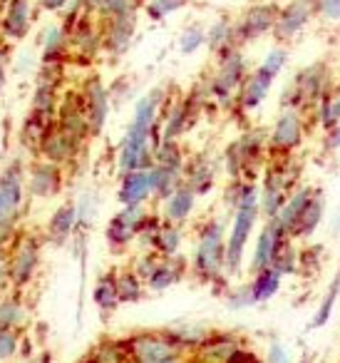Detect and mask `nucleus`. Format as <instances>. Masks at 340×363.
I'll return each instance as SVG.
<instances>
[{
	"mask_svg": "<svg viewBox=\"0 0 340 363\" xmlns=\"http://www.w3.org/2000/svg\"><path fill=\"white\" fill-rule=\"evenodd\" d=\"M23 363H52V356L47 351H38V353L26 356V361H23Z\"/></svg>",
	"mask_w": 340,
	"mask_h": 363,
	"instance_id": "57",
	"label": "nucleus"
},
{
	"mask_svg": "<svg viewBox=\"0 0 340 363\" xmlns=\"http://www.w3.org/2000/svg\"><path fill=\"white\" fill-rule=\"evenodd\" d=\"M280 279L283 277H280L273 267H266V269H261V272H256L254 279L249 281L251 294H254V303H264V301H268V298H273L280 289Z\"/></svg>",
	"mask_w": 340,
	"mask_h": 363,
	"instance_id": "40",
	"label": "nucleus"
},
{
	"mask_svg": "<svg viewBox=\"0 0 340 363\" xmlns=\"http://www.w3.org/2000/svg\"><path fill=\"white\" fill-rule=\"evenodd\" d=\"M303 132H305V115L298 110H283L278 115V120L273 122L268 132V155L273 160H285L290 157L303 142Z\"/></svg>",
	"mask_w": 340,
	"mask_h": 363,
	"instance_id": "10",
	"label": "nucleus"
},
{
	"mask_svg": "<svg viewBox=\"0 0 340 363\" xmlns=\"http://www.w3.org/2000/svg\"><path fill=\"white\" fill-rule=\"evenodd\" d=\"M338 294H340V269H338V277H335L333 284L328 286V294H325L323 301H320V306H318V311H315V316L310 318L308 331H313V328H320V326H325V323H328V318H330V313H333V303H335V298H338Z\"/></svg>",
	"mask_w": 340,
	"mask_h": 363,
	"instance_id": "45",
	"label": "nucleus"
},
{
	"mask_svg": "<svg viewBox=\"0 0 340 363\" xmlns=\"http://www.w3.org/2000/svg\"><path fill=\"white\" fill-rule=\"evenodd\" d=\"M315 189H310V187H295V189H290V194H288V199L283 202V207H280V212H278V222H280V227L285 229V232H293V227H295V219L300 217V212H303V207L308 204V199H310V194H313Z\"/></svg>",
	"mask_w": 340,
	"mask_h": 363,
	"instance_id": "37",
	"label": "nucleus"
},
{
	"mask_svg": "<svg viewBox=\"0 0 340 363\" xmlns=\"http://www.w3.org/2000/svg\"><path fill=\"white\" fill-rule=\"evenodd\" d=\"M273 77L266 75L264 70H251L249 75H246V80L241 82L239 92H236V110L241 112H254L259 110L261 105H264V100L268 97L271 87H273Z\"/></svg>",
	"mask_w": 340,
	"mask_h": 363,
	"instance_id": "24",
	"label": "nucleus"
},
{
	"mask_svg": "<svg viewBox=\"0 0 340 363\" xmlns=\"http://www.w3.org/2000/svg\"><path fill=\"white\" fill-rule=\"evenodd\" d=\"M42 237L35 232H18V237L8 244V277L11 289L26 291L35 281L42 262Z\"/></svg>",
	"mask_w": 340,
	"mask_h": 363,
	"instance_id": "5",
	"label": "nucleus"
},
{
	"mask_svg": "<svg viewBox=\"0 0 340 363\" xmlns=\"http://www.w3.org/2000/svg\"><path fill=\"white\" fill-rule=\"evenodd\" d=\"M87 356L95 363H135L130 346H127V338H102Z\"/></svg>",
	"mask_w": 340,
	"mask_h": 363,
	"instance_id": "34",
	"label": "nucleus"
},
{
	"mask_svg": "<svg viewBox=\"0 0 340 363\" xmlns=\"http://www.w3.org/2000/svg\"><path fill=\"white\" fill-rule=\"evenodd\" d=\"M189 3L191 0H147L144 6H142V11H144V16L149 21L162 23L169 16H174V13H179L181 8H186Z\"/></svg>",
	"mask_w": 340,
	"mask_h": 363,
	"instance_id": "43",
	"label": "nucleus"
},
{
	"mask_svg": "<svg viewBox=\"0 0 340 363\" xmlns=\"http://www.w3.org/2000/svg\"><path fill=\"white\" fill-rule=\"evenodd\" d=\"M196 207V194L191 192L189 187H186L184 182H181L179 187L174 189V192L169 194L166 199H162V219L164 222H171V224H186V219L191 217V212H194Z\"/></svg>",
	"mask_w": 340,
	"mask_h": 363,
	"instance_id": "28",
	"label": "nucleus"
},
{
	"mask_svg": "<svg viewBox=\"0 0 340 363\" xmlns=\"http://www.w3.org/2000/svg\"><path fill=\"white\" fill-rule=\"evenodd\" d=\"M52 125H55V117L38 115V112H28V117L23 120L21 147L28 152V155H33V160L38 157V150H40L42 140H45V135L50 132Z\"/></svg>",
	"mask_w": 340,
	"mask_h": 363,
	"instance_id": "30",
	"label": "nucleus"
},
{
	"mask_svg": "<svg viewBox=\"0 0 340 363\" xmlns=\"http://www.w3.org/2000/svg\"><path fill=\"white\" fill-rule=\"evenodd\" d=\"M137 23H140V13H130V16L100 21L102 52H105L110 60H120V57L132 48L135 35H137Z\"/></svg>",
	"mask_w": 340,
	"mask_h": 363,
	"instance_id": "16",
	"label": "nucleus"
},
{
	"mask_svg": "<svg viewBox=\"0 0 340 363\" xmlns=\"http://www.w3.org/2000/svg\"><path fill=\"white\" fill-rule=\"evenodd\" d=\"M226 227L224 219L211 217L199 224L196 232V247L191 254L189 269L194 277L204 284H219L226 279Z\"/></svg>",
	"mask_w": 340,
	"mask_h": 363,
	"instance_id": "2",
	"label": "nucleus"
},
{
	"mask_svg": "<svg viewBox=\"0 0 340 363\" xmlns=\"http://www.w3.org/2000/svg\"><path fill=\"white\" fill-rule=\"evenodd\" d=\"M278 6L280 3H271V0H251V6H246L244 11L234 18V30H236V43H239V48L249 45V43H256L264 35L273 33Z\"/></svg>",
	"mask_w": 340,
	"mask_h": 363,
	"instance_id": "8",
	"label": "nucleus"
},
{
	"mask_svg": "<svg viewBox=\"0 0 340 363\" xmlns=\"http://www.w3.org/2000/svg\"><path fill=\"white\" fill-rule=\"evenodd\" d=\"M65 187V169L60 164H52V162L35 157V160L28 164L26 174V189L30 199H52L62 192Z\"/></svg>",
	"mask_w": 340,
	"mask_h": 363,
	"instance_id": "15",
	"label": "nucleus"
},
{
	"mask_svg": "<svg viewBox=\"0 0 340 363\" xmlns=\"http://www.w3.org/2000/svg\"><path fill=\"white\" fill-rule=\"evenodd\" d=\"M323 212H325V199L320 192H313L308 199V204L303 207V212H300V217L295 219V227L293 232H290V237L293 239H305L310 237V234L318 229L320 219H323Z\"/></svg>",
	"mask_w": 340,
	"mask_h": 363,
	"instance_id": "33",
	"label": "nucleus"
},
{
	"mask_svg": "<svg viewBox=\"0 0 340 363\" xmlns=\"http://www.w3.org/2000/svg\"><path fill=\"white\" fill-rule=\"evenodd\" d=\"M70 35V62L92 65L102 52V26L92 13H85L75 26L67 30Z\"/></svg>",
	"mask_w": 340,
	"mask_h": 363,
	"instance_id": "11",
	"label": "nucleus"
},
{
	"mask_svg": "<svg viewBox=\"0 0 340 363\" xmlns=\"http://www.w3.org/2000/svg\"><path fill=\"white\" fill-rule=\"evenodd\" d=\"M35 21V6L33 0H8L3 18H0V35L8 43H21L28 38Z\"/></svg>",
	"mask_w": 340,
	"mask_h": 363,
	"instance_id": "20",
	"label": "nucleus"
},
{
	"mask_svg": "<svg viewBox=\"0 0 340 363\" xmlns=\"http://www.w3.org/2000/svg\"><path fill=\"white\" fill-rule=\"evenodd\" d=\"M300 363H310V358H308V356H305V358H303V361H300Z\"/></svg>",
	"mask_w": 340,
	"mask_h": 363,
	"instance_id": "62",
	"label": "nucleus"
},
{
	"mask_svg": "<svg viewBox=\"0 0 340 363\" xmlns=\"http://www.w3.org/2000/svg\"><path fill=\"white\" fill-rule=\"evenodd\" d=\"M92 298H95L97 308H100L105 316H110L112 311L122 306L120 296H117V284H115V272H105L95 284V291H92Z\"/></svg>",
	"mask_w": 340,
	"mask_h": 363,
	"instance_id": "39",
	"label": "nucleus"
},
{
	"mask_svg": "<svg viewBox=\"0 0 340 363\" xmlns=\"http://www.w3.org/2000/svg\"><path fill=\"white\" fill-rule=\"evenodd\" d=\"M152 177V192H154V199L162 202L166 199L181 182H184V169H176V167H164V164H154L149 169Z\"/></svg>",
	"mask_w": 340,
	"mask_h": 363,
	"instance_id": "35",
	"label": "nucleus"
},
{
	"mask_svg": "<svg viewBox=\"0 0 340 363\" xmlns=\"http://www.w3.org/2000/svg\"><path fill=\"white\" fill-rule=\"evenodd\" d=\"M241 346H246V343L241 341V336H236V333L214 331L194 353H191V363H229Z\"/></svg>",
	"mask_w": 340,
	"mask_h": 363,
	"instance_id": "22",
	"label": "nucleus"
},
{
	"mask_svg": "<svg viewBox=\"0 0 340 363\" xmlns=\"http://www.w3.org/2000/svg\"><path fill=\"white\" fill-rule=\"evenodd\" d=\"M290 194V177L285 172V167H280L278 162L266 169V177H264V187L259 189V204H261V214L266 219H273L278 217L280 207L283 202L288 199Z\"/></svg>",
	"mask_w": 340,
	"mask_h": 363,
	"instance_id": "17",
	"label": "nucleus"
},
{
	"mask_svg": "<svg viewBox=\"0 0 340 363\" xmlns=\"http://www.w3.org/2000/svg\"><path fill=\"white\" fill-rule=\"evenodd\" d=\"M229 363H264L259 356H256V351H251V348L241 346L239 351L234 353V358H231Z\"/></svg>",
	"mask_w": 340,
	"mask_h": 363,
	"instance_id": "55",
	"label": "nucleus"
},
{
	"mask_svg": "<svg viewBox=\"0 0 340 363\" xmlns=\"http://www.w3.org/2000/svg\"><path fill=\"white\" fill-rule=\"evenodd\" d=\"M135 363H191V356L181 351L164 331H140L127 336Z\"/></svg>",
	"mask_w": 340,
	"mask_h": 363,
	"instance_id": "7",
	"label": "nucleus"
},
{
	"mask_svg": "<svg viewBox=\"0 0 340 363\" xmlns=\"http://www.w3.org/2000/svg\"><path fill=\"white\" fill-rule=\"evenodd\" d=\"M8 85V62H0V95Z\"/></svg>",
	"mask_w": 340,
	"mask_h": 363,
	"instance_id": "60",
	"label": "nucleus"
},
{
	"mask_svg": "<svg viewBox=\"0 0 340 363\" xmlns=\"http://www.w3.org/2000/svg\"><path fill=\"white\" fill-rule=\"evenodd\" d=\"M249 60L244 55V48H234V50L224 52L216 57V67L206 80H209L211 100L221 107L236 105V92H239L241 82L249 75Z\"/></svg>",
	"mask_w": 340,
	"mask_h": 363,
	"instance_id": "6",
	"label": "nucleus"
},
{
	"mask_svg": "<svg viewBox=\"0 0 340 363\" xmlns=\"http://www.w3.org/2000/svg\"><path fill=\"white\" fill-rule=\"evenodd\" d=\"M288 239H293L283 227H280L278 219H266V224L261 227L259 239H256L254 254H251V274L261 272V269L271 267L273 257L278 254V249L283 247Z\"/></svg>",
	"mask_w": 340,
	"mask_h": 363,
	"instance_id": "19",
	"label": "nucleus"
},
{
	"mask_svg": "<svg viewBox=\"0 0 340 363\" xmlns=\"http://www.w3.org/2000/svg\"><path fill=\"white\" fill-rule=\"evenodd\" d=\"M271 267H273L280 277L298 272V252H295V247H293V239H288V242L278 249V254L273 257V264H271Z\"/></svg>",
	"mask_w": 340,
	"mask_h": 363,
	"instance_id": "48",
	"label": "nucleus"
},
{
	"mask_svg": "<svg viewBox=\"0 0 340 363\" xmlns=\"http://www.w3.org/2000/svg\"><path fill=\"white\" fill-rule=\"evenodd\" d=\"M226 306L229 308H249L254 306V294H251V284H241V286H231L226 291Z\"/></svg>",
	"mask_w": 340,
	"mask_h": 363,
	"instance_id": "51",
	"label": "nucleus"
},
{
	"mask_svg": "<svg viewBox=\"0 0 340 363\" xmlns=\"http://www.w3.org/2000/svg\"><path fill=\"white\" fill-rule=\"evenodd\" d=\"M271 3H283V0H271Z\"/></svg>",
	"mask_w": 340,
	"mask_h": 363,
	"instance_id": "64",
	"label": "nucleus"
},
{
	"mask_svg": "<svg viewBox=\"0 0 340 363\" xmlns=\"http://www.w3.org/2000/svg\"><path fill=\"white\" fill-rule=\"evenodd\" d=\"M8 55H11V43L0 35V62H8Z\"/></svg>",
	"mask_w": 340,
	"mask_h": 363,
	"instance_id": "59",
	"label": "nucleus"
},
{
	"mask_svg": "<svg viewBox=\"0 0 340 363\" xmlns=\"http://www.w3.org/2000/svg\"><path fill=\"white\" fill-rule=\"evenodd\" d=\"M313 21H315L313 0H283L278 6V16H276V26L271 35L276 38V43L285 45V43L303 35L305 28Z\"/></svg>",
	"mask_w": 340,
	"mask_h": 363,
	"instance_id": "12",
	"label": "nucleus"
},
{
	"mask_svg": "<svg viewBox=\"0 0 340 363\" xmlns=\"http://www.w3.org/2000/svg\"><path fill=\"white\" fill-rule=\"evenodd\" d=\"M75 207H77V227L87 229L92 222H95V214H97L95 194H90V192L80 194V199L75 202Z\"/></svg>",
	"mask_w": 340,
	"mask_h": 363,
	"instance_id": "49",
	"label": "nucleus"
},
{
	"mask_svg": "<svg viewBox=\"0 0 340 363\" xmlns=\"http://www.w3.org/2000/svg\"><path fill=\"white\" fill-rule=\"evenodd\" d=\"M115 284H117V296H120V303L142 301V296H144V291H147V284L142 281L132 269L115 272Z\"/></svg>",
	"mask_w": 340,
	"mask_h": 363,
	"instance_id": "41",
	"label": "nucleus"
},
{
	"mask_svg": "<svg viewBox=\"0 0 340 363\" xmlns=\"http://www.w3.org/2000/svg\"><path fill=\"white\" fill-rule=\"evenodd\" d=\"M285 62H288V48L280 45V43H276V45L264 55V60L259 62V70H264L266 75H271L276 80V77L283 72Z\"/></svg>",
	"mask_w": 340,
	"mask_h": 363,
	"instance_id": "46",
	"label": "nucleus"
},
{
	"mask_svg": "<svg viewBox=\"0 0 340 363\" xmlns=\"http://www.w3.org/2000/svg\"><path fill=\"white\" fill-rule=\"evenodd\" d=\"M80 363H95V361H92V358L90 356H85V358H82V361Z\"/></svg>",
	"mask_w": 340,
	"mask_h": 363,
	"instance_id": "61",
	"label": "nucleus"
},
{
	"mask_svg": "<svg viewBox=\"0 0 340 363\" xmlns=\"http://www.w3.org/2000/svg\"><path fill=\"white\" fill-rule=\"evenodd\" d=\"M80 92H82V100H85V112H87L92 137H100L102 132H105L107 117H110V110H112L110 87L105 85V80H102L97 72H90V75L80 82Z\"/></svg>",
	"mask_w": 340,
	"mask_h": 363,
	"instance_id": "14",
	"label": "nucleus"
},
{
	"mask_svg": "<svg viewBox=\"0 0 340 363\" xmlns=\"http://www.w3.org/2000/svg\"><path fill=\"white\" fill-rule=\"evenodd\" d=\"M261 217V204H259V187L244 197V202L234 209V219H231L229 237H226V277H234L241 272L244 264V252L249 247V239L254 234V227Z\"/></svg>",
	"mask_w": 340,
	"mask_h": 363,
	"instance_id": "4",
	"label": "nucleus"
},
{
	"mask_svg": "<svg viewBox=\"0 0 340 363\" xmlns=\"http://www.w3.org/2000/svg\"><path fill=\"white\" fill-rule=\"evenodd\" d=\"M85 147L87 145H82V142H77L75 137L62 132L57 125H52L50 132L45 135V140H42L40 150H38V157H42V160L52 162V164H60L62 169H67V167H72L77 160H80Z\"/></svg>",
	"mask_w": 340,
	"mask_h": 363,
	"instance_id": "18",
	"label": "nucleus"
},
{
	"mask_svg": "<svg viewBox=\"0 0 340 363\" xmlns=\"http://www.w3.org/2000/svg\"><path fill=\"white\" fill-rule=\"evenodd\" d=\"M315 18L323 23H340V0H313Z\"/></svg>",
	"mask_w": 340,
	"mask_h": 363,
	"instance_id": "52",
	"label": "nucleus"
},
{
	"mask_svg": "<svg viewBox=\"0 0 340 363\" xmlns=\"http://www.w3.org/2000/svg\"><path fill=\"white\" fill-rule=\"evenodd\" d=\"M137 3H140V8H142V6H144V3H147V0H137Z\"/></svg>",
	"mask_w": 340,
	"mask_h": 363,
	"instance_id": "63",
	"label": "nucleus"
},
{
	"mask_svg": "<svg viewBox=\"0 0 340 363\" xmlns=\"http://www.w3.org/2000/svg\"><path fill=\"white\" fill-rule=\"evenodd\" d=\"M333 90V72H330L328 62L318 60L310 65L300 67L288 85L283 87L280 95V107L283 110H298V112H313L320 97L328 95Z\"/></svg>",
	"mask_w": 340,
	"mask_h": 363,
	"instance_id": "3",
	"label": "nucleus"
},
{
	"mask_svg": "<svg viewBox=\"0 0 340 363\" xmlns=\"http://www.w3.org/2000/svg\"><path fill=\"white\" fill-rule=\"evenodd\" d=\"M181 244H184L181 224H171L162 219V224L157 227L154 234V252L159 257H176V254H181Z\"/></svg>",
	"mask_w": 340,
	"mask_h": 363,
	"instance_id": "36",
	"label": "nucleus"
},
{
	"mask_svg": "<svg viewBox=\"0 0 340 363\" xmlns=\"http://www.w3.org/2000/svg\"><path fill=\"white\" fill-rule=\"evenodd\" d=\"M201 48H206V28L201 23H189L179 35V52L181 55H194Z\"/></svg>",
	"mask_w": 340,
	"mask_h": 363,
	"instance_id": "44",
	"label": "nucleus"
},
{
	"mask_svg": "<svg viewBox=\"0 0 340 363\" xmlns=\"http://www.w3.org/2000/svg\"><path fill=\"white\" fill-rule=\"evenodd\" d=\"M154 167V145H152V132L140 130L130 125L117 147V172L127 174L135 169H152Z\"/></svg>",
	"mask_w": 340,
	"mask_h": 363,
	"instance_id": "9",
	"label": "nucleus"
},
{
	"mask_svg": "<svg viewBox=\"0 0 340 363\" xmlns=\"http://www.w3.org/2000/svg\"><path fill=\"white\" fill-rule=\"evenodd\" d=\"M340 147V122L328 132V150H338Z\"/></svg>",
	"mask_w": 340,
	"mask_h": 363,
	"instance_id": "58",
	"label": "nucleus"
},
{
	"mask_svg": "<svg viewBox=\"0 0 340 363\" xmlns=\"http://www.w3.org/2000/svg\"><path fill=\"white\" fill-rule=\"evenodd\" d=\"M11 289V277H8V249H0V291Z\"/></svg>",
	"mask_w": 340,
	"mask_h": 363,
	"instance_id": "54",
	"label": "nucleus"
},
{
	"mask_svg": "<svg viewBox=\"0 0 340 363\" xmlns=\"http://www.w3.org/2000/svg\"><path fill=\"white\" fill-rule=\"evenodd\" d=\"M266 363H293V361H290V356L285 353V348L280 346L278 341H271L268 358H266Z\"/></svg>",
	"mask_w": 340,
	"mask_h": 363,
	"instance_id": "53",
	"label": "nucleus"
},
{
	"mask_svg": "<svg viewBox=\"0 0 340 363\" xmlns=\"http://www.w3.org/2000/svg\"><path fill=\"white\" fill-rule=\"evenodd\" d=\"M154 197L152 192V177L149 169H135L120 177V189H117V199L122 207L130 204H147Z\"/></svg>",
	"mask_w": 340,
	"mask_h": 363,
	"instance_id": "26",
	"label": "nucleus"
},
{
	"mask_svg": "<svg viewBox=\"0 0 340 363\" xmlns=\"http://www.w3.org/2000/svg\"><path fill=\"white\" fill-rule=\"evenodd\" d=\"M159 254L157 252H140L137 254V259L135 262H132V272L137 274V277L142 279V281L147 284V279L152 277V274H154V269H157V264H159Z\"/></svg>",
	"mask_w": 340,
	"mask_h": 363,
	"instance_id": "50",
	"label": "nucleus"
},
{
	"mask_svg": "<svg viewBox=\"0 0 340 363\" xmlns=\"http://www.w3.org/2000/svg\"><path fill=\"white\" fill-rule=\"evenodd\" d=\"M23 338L26 331H16V328H0V361H11L21 353Z\"/></svg>",
	"mask_w": 340,
	"mask_h": 363,
	"instance_id": "47",
	"label": "nucleus"
},
{
	"mask_svg": "<svg viewBox=\"0 0 340 363\" xmlns=\"http://www.w3.org/2000/svg\"><path fill=\"white\" fill-rule=\"evenodd\" d=\"M216 174H219V160L211 152H199L184 164V184L196 197H204L214 189Z\"/></svg>",
	"mask_w": 340,
	"mask_h": 363,
	"instance_id": "21",
	"label": "nucleus"
},
{
	"mask_svg": "<svg viewBox=\"0 0 340 363\" xmlns=\"http://www.w3.org/2000/svg\"><path fill=\"white\" fill-rule=\"evenodd\" d=\"M186 269H189V264H186V259L181 254H176V257H162L154 274L147 279V289L149 291H166V289H171L174 284H179L184 279Z\"/></svg>",
	"mask_w": 340,
	"mask_h": 363,
	"instance_id": "29",
	"label": "nucleus"
},
{
	"mask_svg": "<svg viewBox=\"0 0 340 363\" xmlns=\"http://www.w3.org/2000/svg\"><path fill=\"white\" fill-rule=\"evenodd\" d=\"M206 48H209V52L216 57L234 50V48H239V43H236V30H234V18L219 16L206 28Z\"/></svg>",
	"mask_w": 340,
	"mask_h": 363,
	"instance_id": "31",
	"label": "nucleus"
},
{
	"mask_svg": "<svg viewBox=\"0 0 340 363\" xmlns=\"http://www.w3.org/2000/svg\"><path fill=\"white\" fill-rule=\"evenodd\" d=\"M77 207L75 202H65L47 217L45 229H42V242L52 247H62L70 242V237L77 232Z\"/></svg>",
	"mask_w": 340,
	"mask_h": 363,
	"instance_id": "23",
	"label": "nucleus"
},
{
	"mask_svg": "<svg viewBox=\"0 0 340 363\" xmlns=\"http://www.w3.org/2000/svg\"><path fill=\"white\" fill-rule=\"evenodd\" d=\"M67 3H70V0H38V6L45 13H62Z\"/></svg>",
	"mask_w": 340,
	"mask_h": 363,
	"instance_id": "56",
	"label": "nucleus"
},
{
	"mask_svg": "<svg viewBox=\"0 0 340 363\" xmlns=\"http://www.w3.org/2000/svg\"><path fill=\"white\" fill-rule=\"evenodd\" d=\"M85 6L97 21H110V18L130 16V13L142 11L137 0H85Z\"/></svg>",
	"mask_w": 340,
	"mask_h": 363,
	"instance_id": "38",
	"label": "nucleus"
},
{
	"mask_svg": "<svg viewBox=\"0 0 340 363\" xmlns=\"http://www.w3.org/2000/svg\"><path fill=\"white\" fill-rule=\"evenodd\" d=\"M162 331H164L181 351L189 353V356L214 333L209 326H204V323H171V326L162 328Z\"/></svg>",
	"mask_w": 340,
	"mask_h": 363,
	"instance_id": "32",
	"label": "nucleus"
},
{
	"mask_svg": "<svg viewBox=\"0 0 340 363\" xmlns=\"http://www.w3.org/2000/svg\"><path fill=\"white\" fill-rule=\"evenodd\" d=\"M30 323V311L23 298V291L8 289L0 296V328H16V331H26Z\"/></svg>",
	"mask_w": 340,
	"mask_h": 363,
	"instance_id": "27",
	"label": "nucleus"
},
{
	"mask_svg": "<svg viewBox=\"0 0 340 363\" xmlns=\"http://www.w3.org/2000/svg\"><path fill=\"white\" fill-rule=\"evenodd\" d=\"M28 164L23 157L11 160L0 172V249H8V244L18 237L21 222L26 217L28 189H26Z\"/></svg>",
	"mask_w": 340,
	"mask_h": 363,
	"instance_id": "1",
	"label": "nucleus"
},
{
	"mask_svg": "<svg viewBox=\"0 0 340 363\" xmlns=\"http://www.w3.org/2000/svg\"><path fill=\"white\" fill-rule=\"evenodd\" d=\"M55 125L62 132H67L70 137H75L77 142L87 145L92 140L90 132V122H87V112H85V100H82L80 87H67L60 95V105H57V115H55Z\"/></svg>",
	"mask_w": 340,
	"mask_h": 363,
	"instance_id": "13",
	"label": "nucleus"
},
{
	"mask_svg": "<svg viewBox=\"0 0 340 363\" xmlns=\"http://www.w3.org/2000/svg\"><path fill=\"white\" fill-rule=\"evenodd\" d=\"M105 239L115 252H122V249H127L130 244L137 242V229L132 224H127L120 214H115L105 227Z\"/></svg>",
	"mask_w": 340,
	"mask_h": 363,
	"instance_id": "42",
	"label": "nucleus"
},
{
	"mask_svg": "<svg viewBox=\"0 0 340 363\" xmlns=\"http://www.w3.org/2000/svg\"><path fill=\"white\" fill-rule=\"evenodd\" d=\"M40 62L45 65H67L70 62V35L62 23H50L40 33Z\"/></svg>",
	"mask_w": 340,
	"mask_h": 363,
	"instance_id": "25",
	"label": "nucleus"
}]
</instances>
